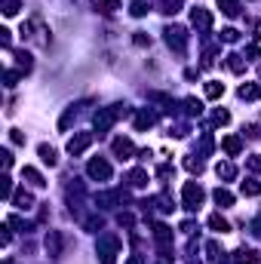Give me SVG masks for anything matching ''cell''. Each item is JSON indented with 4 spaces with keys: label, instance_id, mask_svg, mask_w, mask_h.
I'll return each mask as SVG.
<instances>
[{
    "label": "cell",
    "instance_id": "obj_1",
    "mask_svg": "<svg viewBox=\"0 0 261 264\" xmlns=\"http://www.w3.org/2000/svg\"><path fill=\"white\" fill-rule=\"evenodd\" d=\"M123 114H126V111H123L120 105H117V108H98V111H95V117H93V123H95V129H98V132H108L111 126L117 123V117H123Z\"/></svg>",
    "mask_w": 261,
    "mask_h": 264
},
{
    "label": "cell",
    "instance_id": "obj_2",
    "mask_svg": "<svg viewBox=\"0 0 261 264\" xmlns=\"http://www.w3.org/2000/svg\"><path fill=\"white\" fill-rule=\"evenodd\" d=\"M203 188L197 185V181H188L185 188H181V200H185V209H190V212H197L200 206H203Z\"/></svg>",
    "mask_w": 261,
    "mask_h": 264
},
{
    "label": "cell",
    "instance_id": "obj_3",
    "mask_svg": "<svg viewBox=\"0 0 261 264\" xmlns=\"http://www.w3.org/2000/svg\"><path fill=\"white\" fill-rule=\"evenodd\" d=\"M154 240H157V249H160V255H163V258H172V227L154 224Z\"/></svg>",
    "mask_w": 261,
    "mask_h": 264
},
{
    "label": "cell",
    "instance_id": "obj_4",
    "mask_svg": "<svg viewBox=\"0 0 261 264\" xmlns=\"http://www.w3.org/2000/svg\"><path fill=\"white\" fill-rule=\"evenodd\" d=\"M117 249H120V240L114 234H105L98 240V258L101 264H114V255H117Z\"/></svg>",
    "mask_w": 261,
    "mask_h": 264
},
{
    "label": "cell",
    "instance_id": "obj_5",
    "mask_svg": "<svg viewBox=\"0 0 261 264\" xmlns=\"http://www.w3.org/2000/svg\"><path fill=\"white\" fill-rule=\"evenodd\" d=\"M166 43L181 55V52L188 49V31L181 28V25H169V28H166Z\"/></svg>",
    "mask_w": 261,
    "mask_h": 264
},
{
    "label": "cell",
    "instance_id": "obj_6",
    "mask_svg": "<svg viewBox=\"0 0 261 264\" xmlns=\"http://www.w3.org/2000/svg\"><path fill=\"white\" fill-rule=\"evenodd\" d=\"M86 172H89V178H95V181H108L111 178V163L108 160H89V166H86Z\"/></svg>",
    "mask_w": 261,
    "mask_h": 264
},
{
    "label": "cell",
    "instance_id": "obj_7",
    "mask_svg": "<svg viewBox=\"0 0 261 264\" xmlns=\"http://www.w3.org/2000/svg\"><path fill=\"white\" fill-rule=\"evenodd\" d=\"M89 144H93V132H77L74 139L68 142V154H71V157H80Z\"/></svg>",
    "mask_w": 261,
    "mask_h": 264
},
{
    "label": "cell",
    "instance_id": "obj_8",
    "mask_svg": "<svg viewBox=\"0 0 261 264\" xmlns=\"http://www.w3.org/2000/svg\"><path fill=\"white\" fill-rule=\"evenodd\" d=\"M190 22H194L197 31H209L212 28V13L203 9V6H197V9H190Z\"/></svg>",
    "mask_w": 261,
    "mask_h": 264
},
{
    "label": "cell",
    "instance_id": "obj_9",
    "mask_svg": "<svg viewBox=\"0 0 261 264\" xmlns=\"http://www.w3.org/2000/svg\"><path fill=\"white\" fill-rule=\"evenodd\" d=\"M231 261L234 264H261V255H258L255 249H237Z\"/></svg>",
    "mask_w": 261,
    "mask_h": 264
},
{
    "label": "cell",
    "instance_id": "obj_10",
    "mask_svg": "<svg viewBox=\"0 0 261 264\" xmlns=\"http://www.w3.org/2000/svg\"><path fill=\"white\" fill-rule=\"evenodd\" d=\"M114 154H117L120 160H132V157H135V144H132L129 139H114Z\"/></svg>",
    "mask_w": 261,
    "mask_h": 264
},
{
    "label": "cell",
    "instance_id": "obj_11",
    "mask_svg": "<svg viewBox=\"0 0 261 264\" xmlns=\"http://www.w3.org/2000/svg\"><path fill=\"white\" fill-rule=\"evenodd\" d=\"M47 252H49L52 258L62 255V234H59V231H49V234H47Z\"/></svg>",
    "mask_w": 261,
    "mask_h": 264
},
{
    "label": "cell",
    "instance_id": "obj_12",
    "mask_svg": "<svg viewBox=\"0 0 261 264\" xmlns=\"http://www.w3.org/2000/svg\"><path fill=\"white\" fill-rule=\"evenodd\" d=\"M237 96L246 98V101H258L261 98V86L258 83H243L240 89H237Z\"/></svg>",
    "mask_w": 261,
    "mask_h": 264
},
{
    "label": "cell",
    "instance_id": "obj_13",
    "mask_svg": "<svg viewBox=\"0 0 261 264\" xmlns=\"http://www.w3.org/2000/svg\"><path fill=\"white\" fill-rule=\"evenodd\" d=\"M221 147H224V154H228V157H237V154H240V147H243V142L237 139V135H224Z\"/></svg>",
    "mask_w": 261,
    "mask_h": 264
},
{
    "label": "cell",
    "instance_id": "obj_14",
    "mask_svg": "<svg viewBox=\"0 0 261 264\" xmlns=\"http://www.w3.org/2000/svg\"><path fill=\"white\" fill-rule=\"evenodd\" d=\"M157 123V117H154V114L151 111H139V117H135V129H151V126Z\"/></svg>",
    "mask_w": 261,
    "mask_h": 264
},
{
    "label": "cell",
    "instance_id": "obj_15",
    "mask_svg": "<svg viewBox=\"0 0 261 264\" xmlns=\"http://www.w3.org/2000/svg\"><path fill=\"white\" fill-rule=\"evenodd\" d=\"M218 9H221L224 16L237 19V16H240V0H218Z\"/></svg>",
    "mask_w": 261,
    "mask_h": 264
},
{
    "label": "cell",
    "instance_id": "obj_16",
    "mask_svg": "<svg viewBox=\"0 0 261 264\" xmlns=\"http://www.w3.org/2000/svg\"><path fill=\"white\" fill-rule=\"evenodd\" d=\"M13 203H16V209H31L34 197H31L28 191H16V193H13Z\"/></svg>",
    "mask_w": 261,
    "mask_h": 264
},
{
    "label": "cell",
    "instance_id": "obj_17",
    "mask_svg": "<svg viewBox=\"0 0 261 264\" xmlns=\"http://www.w3.org/2000/svg\"><path fill=\"white\" fill-rule=\"evenodd\" d=\"M22 178H28L34 188H43V185H47V181H43V175H40L34 166H25V169H22Z\"/></svg>",
    "mask_w": 261,
    "mask_h": 264
},
{
    "label": "cell",
    "instance_id": "obj_18",
    "mask_svg": "<svg viewBox=\"0 0 261 264\" xmlns=\"http://www.w3.org/2000/svg\"><path fill=\"white\" fill-rule=\"evenodd\" d=\"M209 227H212V231H218V234H228V231H231L228 218H221L218 212H215V215H209Z\"/></svg>",
    "mask_w": 261,
    "mask_h": 264
},
{
    "label": "cell",
    "instance_id": "obj_19",
    "mask_svg": "<svg viewBox=\"0 0 261 264\" xmlns=\"http://www.w3.org/2000/svg\"><path fill=\"white\" fill-rule=\"evenodd\" d=\"M212 200L224 209V206H234V193H231V191H224V188H218V191L212 193Z\"/></svg>",
    "mask_w": 261,
    "mask_h": 264
},
{
    "label": "cell",
    "instance_id": "obj_20",
    "mask_svg": "<svg viewBox=\"0 0 261 264\" xmlns=\"http://www.w3.org/2000/svg\"><path fill=\"white\" fill-rule=\"evenodd\" d=\"M228 68H231L234 74H243L246 71V59H243V55H237V52H231L228 55Z\"/></svg>",
    "mask_w": 261,
    "mask_h": 264
},
{
    "label": "cell",
    "instance_id": "obj_21",
    "mask_svg": "<svg viewBox=\"0 0 261 264\" xmlns=\"http://www.w3.org/2000/svg\"><path fill=\"white\" fill-rule=\"evenodd\" d=\"M215 172H218V178L231 181V178L237 175V166H234V163H228V160H224V163H218V166H215Z\"/></svg>",
    "mask_w": 261,
    "mask_h": 264
},
{
    "label": "cell",
    "instance_id": "obj_22",
    "mask_svg": "<svg viewBox=\"0 0 261 264\" xmlns=\"http://www.w3.org/2000/svg\"><path fill=\"white\" fill-rule=\"evenodd\" d=\"M129 185H132V188H144V185H147V172H144V169H132V172H129Z\"/></svg>",
    "mask_w": 261,
    "mask_h": 264
},
{
    "label": "cell",
    "instance_id": "obj_23",
    "mask_svg": "<svg viewBox=\"0 0 261 264\" xmlns=\"http://www.w3.org/2000/svg\"><path fill=\"white\" fill-rule=\"evenodd\" d=\"M240 191H243V197H261V181H243Z\"/></svg>",
    "mask_w": 261,
    "mask_h": 264
},
{
    "label": "cell",
    "instance_id": "obj_24",
    "mask_svg": "<svg viewBox=\"0 0 261 264\" xmlns=\"http://www.w3.org/2000/svg\"><path fill=\"white\" fill-rule=\"evenodd\" d=\"M221 96H224V83L209 80V83H206V98H221Z\"/></svg>",
    "mask_w": 261,
    "mask_h": 264
},
{
    "label": "cell",
    "instance_id": "obj_25",
    "mask_svg": "<svg viewBox=\"0 0 261 264\" xmlns=\"http://www.w3.org/2000/svg\"><path fill=\"white\" fill-rule=\"evenodd\" d=\"M40 160H43L47 166H55V163H59V157H55V151H52L49 144H40Z\"/></svg>",
    "mask_w": 261,
    "mask_h": 264
},
{
    "label": "cell",
    "instance_id": "obj_26",
    "mask_svg": "<svg viewBox=\"0 0 261 264\" xmlns=\"http://www.w3.org/2000/svg\"><path fill=\"white\" fill-rule=\"evenodd\" d=\"M0 197H3V200H13V178H9V175L0 178Z\"/></svg>",
    "mask_w": 261,
    "mask_h": 264
},
{
    "label": "cell",
    "instance_id": "obj_27",
    "mask_svg": "<svg viewBox=\"0 0 261 264\" xmlns=\"http://www.w3.org/2000/svg\"><path fill=\"white\" fill-rule=\"evenodd\" d=\"M95 6L101 13H114V9H120V0H95Z\"/></svg>",
    "mask_w": 261,
    "mask_h": 264
},
{
    "label": "cell",
    "instance_id": "obj_28",
    "mask_svg": "<svg viewBox=\"0 0 261 264\" xmlns=\"http://www.w3.org/2000/svg\"><path fill=\"white\" fill-rule=\"evenodd\" d=\"M206 252H209V261H221V255H224V252L218 249V243H215V240H212V243H206Z\"/></svg>",
    "mask_w": 261,
    "mask_h": 264
},
{
    "label": "cell",
    "instance_id": "obj_29",
    "mask_svg": "<svg viewBox=\"0 0 261 264\" xmlns=\"http://www.w3.org/2000/svg\"><path fill=\"white\" fill-rule=\"evenodd\" d=\"M0 9H3V16H16L19 13V0H3Z\"/></svg>",
    "mask_w": 261,
    "mask_h": 264
},
{
    "label": "cell",
    "instance_id": "obj_30",
    "mask_svg": "<svg viewBox=\"0 0 261 264\" xmlns=\"http://www.w3.org/2000/svg\"><path fill=\"white\" fill-rule=\"evenodd\" d=\"M160 6H163V13L175 16V13H178V6H181V0H160Z\"/></svg>",
    "mask_w": 261,
    "mask_h": 264
},
{
    "label": "cell",
    "instance_id": "obj_31",
    "mask_svg": "<svg viewBox=\"0 0 261 264\" xmlns=\"http://www.w3.org/2000/svg\"><path fill=\"white\" fill-rule=\"evenodd\" d=\"M185 169H188V172H197V175H200V172H203V163H200V160H194V157H188V160H185Z\"/></svg>",
    "mask_w": 261,
    "mask_h": 264
},
{
    "label": "cell",
    "instance_id": "obj_32",
    "mask_svg": "<svg viewBox=\"0 0 261 264\" xmlns=\"http://www.w3.org/2000/svg\"><path fill=\"white\" fill-rule=\"evenodd\" d=\"M212 120L218 123V126H224V123H231V114H228V111H215V114H212Z\"/></svg>",
    "mask_w": 261,
    "mask_h": 264
},
{
    "label": "cell",
    "instance_id": "obj_33",
    "mask_svg": "<svg viewBox=\"0 0 261 264\" xmlns=\"http://www.w3.org/2000/svg\"><path fill=\"white\" fill-rule=\"evenodd\" d=\"M221 37L228 40V43H237V40H240V31H234V28H224V31H221Z\"/></svg>",
    "mask_w": 261,
    "mask_h": 264
},
{
    "label": "cell",
    "instance_id": "obj_34",
    "mask_svg": "<svg viewBox=\"0 0 261 264\" xmlns=\"http://www.w3.org/2000/svg\"><path fill=\"white\" fill-rule=\"evenodd\" d=\"M147 13V3H144V0H135V3H132V16H144Z\"/></svg>",
    "mask_w": 261,
    "mask_h": 264
},
{
    "label": "cell",
    "instance_id": "obj_35",
    "mask_svg": "<svg viewBox=\"0 0 261 264\" xmlns=\"http://www.w3.org/2000/svg\"><path fill=\"white\" fill-rule=\"evenodd\" d=\"M19 68L22 71H31V55L28 52H19Z\"/></svg>",
    "mask_w": 261,
    "mask_h": 264
},
{
    "label": "cell",
    "instance_id": "obj_36",
    "mask_svg": "<svg viewBox=\"0 0 261 264\" xmlns=\"http://www.w3.org/2000/svg\"><path fill=\"white\" fill-rule=\"evenodd\" d=\"M249 169H252V172H261V154H252V157H249Z\"/></svg>",
    "mask_w": 261,
    "mask_h": 264
},
{
    "label": "cell",
    "instance_id": "obj_37",
    "mask_svg": "<svg viewBox=\"0 0 261 264\" xmlns=\"http://www.w3.org/2000/svg\"><path fill=\"white\" fill-rule=\"evenodd\" d=\"M188 108H190V114H200L203 111V105H200L197 98H188Z\"/></svg>",
    "mask_w": 261,
    "mask_h": 264
},
{
    "label": "cell",
    "instance_id": "obj_38",
    "mask_svg": "<svg viewBox=\"0 0 261 264\" xmlns=\"http://www.w3.org/2000/svg\"><path fill=\"white\" fill-rule=\"evenodd\" d=\"M9 139H13L16 144H25V135H22L19 129H13V132H9Z\"/></svg>",
    "mask_w": 261,
    "mask_h": 264
},
{
    "label": "cell",
    "instance_id": "obj_39",
    "mask_svg": "<svg viewBox=\"0 0 261 264\" xmlns=\"http://www.w3.org/2000/svg\"><path fill=\"white\" fill-rule=\"evenodd\" d=\"M3 80H6V86H16V80H19V74H16V71H6V77H3Z\"/></svg>",
    "mask_w": 261,
    "mask_h": 264
},
{
    "label": "cell",
    "instance_id": "obj_40",
    "mask_svg": "<svg viewBox=\"0 0 261 264\" xmlns=\"http://www.w3.org/2000/svg\"><path fill=\"white\" fill-rule=\"evenodd\" d=\"M135 43H139V47H147V43H151V37H144V34L139 31V34H135Z\"/></svg>",
    "mask_w": 261,
    "mask_h": 264
},
{
    "label": "cell",
    "instance_id": "obj_41",
    "mask_svg": "<svg viewBox=\"0 0 261 264\" xmlns=\"http://www.w3.org/2000/svg\"><path fill=\"white\" fill-rule=\"evenodd\" d=\"M0 157H3V169H9V166H13V154H9V151H3Z\"/></svg>",
    "mask_w": 261,
    "mask_h": 264
},
{
    "label": "cell",
    "instance_id": "obj_42",
    "mask_svg": "<svg viewBox=\"0 0 261 264\" xmlns=\"http://www.w3.org/2000/svg\"><path fill=\"white\" fill-rule=\"evenodd\" d=\"M181 231H185V234H194L197 224H194V221H185V224H181Z\"/></svg>",
    "mask_w": 261,
    "mask_h": 264
},
{
    "label": "cell",
    "instance_id": "obj_43",
    "mask_svg": "<svg viewBox=\"0 0 261 264\" xmlns=\"http://www.w3.org/2000/svg\"><path fill=\"white\" fill-rule=\"evenodd\" d=\"M252 234L261 237V218H255V221H252Z\"/></svg>",
    "mask_w": 261,
    "mask_h": 264
},
{
    "label": "cell",
    "instance_id": "obj_44",
    "mask_svg": "<svg viewBox=\"0 0 261 264\" xmlns=\"http://www.w3.org/2000/svg\"><path fill=\"white\" fill-rule=\"evenodd\" d=\"M126 264H144V261H142V258H139V255H132V258H129V261H126Z\"/></svg>",
    "mask_w": 261,
    "mask_h": 264
},
{
    "label": "cell",
    "instance_id": "obj_45",
    "mask_svg": "<svg viewBox=\"0 0 261 264\" xmlns=\"http://www.w3.org/2000/svg\"><path fill=\"white\" fill-rule=\"evenodd\" d=\"M6 264H13V261H6Z\"/></svg>",
    "mask_w": 261,
    "mask_h": 264
},
{
    "label": "cell",
    "instance_id": "obj_46",
    "mask_svg": "<svg viewBox=\"0 0 261 264\" xmlns=\"http://www.w3.org/2000/svg\"><path fill=\"white\" fill-rule=\"evenodd\" d=\"M258 74H261V68H258Z\"/></svg>",
    "mask_w": 261,
    "mask_h": 264
}]
</instances>
